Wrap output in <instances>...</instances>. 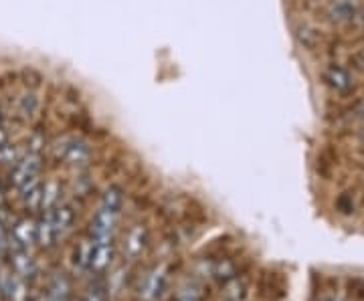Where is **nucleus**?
<instances>
[{
  "label": "nucleus",
  "instance_id": "nucleus-1",
  "mask_svg": "<svg viewBox=\"0 0 364 301\" xmlns=\"http://www.w3.org/2000/svg\"><path fill=\"white\" fill-rule=\"evenodd\" d=\"M53 148H55V156L67 166L83 168L90 164L91 148L85 140H81L77 136H65V138L57 140Z\"/></svg>",
  "mask_w": 364,
  "mask_h": 301
},
{
  "label": "nucleus",
  "instance_id": "nucleus-21",
  "mask_svg": "<svg viewBox=\"0 0 364 301\" xmlns=\"http://www.w3.org/2000/svg\"><path fill=\"white\" fill-rule=\"evenodd\" d=\"M9 142V133H6V130L2 128V124H0V146L6 144Z\"/></svg>",
  "mask_w": 364,
  "mask_h": 301
},
{
  "label": "nucleus",
  "instance_id": "nucleus-14",
  "mask_svg": "<svg viewBox=\"0 0 364 301\" xmlns=\"http://www.w3.org/2000/svg\"><path fill=\"white\" fill-rule=\"evenodd\" d=\"M55 243H57V239H55V229H53L51 210H43L41 219L37 221V245L49 249Z\"/></svg>",
  "mask_w": 364,
  "mask_h": 301
},
{
  "label": "nucleus",
  "instance_id": "nucleus-10",
  "mask_svg": "<svg viewBox=\"0 0 364 301\" xmlns=\"http://www.w3.org/2000/svg\"><path fill=\"white\" fill-rule=\"evenodd\" d=\"M146 247H148V229L144 224H134L126 235V245H124L128 259L132 261L138 259L146 251Z\"/></svg>",
  "mask_w": 364,
  "mask_h": 301
},
{
  "label": "nucleus",
  "instance_id": "nucleus-17",
  "mask_svg": "<svg viewBox=\"0 0 364 301\" xmlns=\"http://www.w3.org/2000/svg\"><path fill=\"white\" fill-rule=\"evenodd\" d=\"M176 301H203V289L195 281H188L186 285H182Z\"/></svg>",
  "mask_w": 364,
  "mask_h": 301
},
{
  "label": "nucleus",
  "instance_id": "nucleus-18",
  "mask_svg": "<svg viewBox=\"0 0 364 301\" xmlns=\"http://www.w3.org/2000/svg\"><path fill=\"white\" fill-rule=\"evenodd\" d=\"M18 158H21V154H18V150H16L11 142L0 146V164L14 166V164L18 162Z\"/></svg>",
  "mask_w": 364,
  "mask_h": 301
},
{
  "label": "nucleus",
  "instance_id": "nucleus-25",
  "mask_svg": "<svg viewBox=\"0 0 364 301\" xmlns=\"http://www.w3.org/2000/svg\"><path fill=\"white\" fill-rule=\"evenodd\" d=\"M360 142H363V146H364V131H363V136H360Z\"/></svg>",
  "mask_w": 364,
  "mask_h": 301
},
{
  "label": "nucleus",
  "instance_id": "nucleus-28",
  "mask_svg": "<svg viewBox=\"0 0 364 301\" xmlns=\"http://www.w3.org/2000/svg\"><path fill=\"white\" fill-rule=\"evenodd\" d=\"M79 301H83V300H79Z\"/></svg>",
  "mask_w": 364,
  "mask_h": 301
},
{
  "label": "nucleus",
  "instance_id": "nucleus-11",
  "mask_svg": "<svg viewBox=\"0 0 364 301\" xmlns=\"http://www.w3.org/2000/svg\"><path fill=\"white\" fill-rule=\"evenodd\" d=\"M39 111H41V99L33 87L25 89V92L16 97V114H18V118L21 119L31 121V119H35L37 116H39Z\"/></svg>",
  "mask_w": 364,
  "mask_h": 301
},
{
  "label": "nucleus",
  "instance_id": "nucleus-26",
  "mask_svg": "<svg viewBox=\"0 0 364 301\" xmlns=\"http://www.w3.org/2000/svg\"><path fill=\"white\" fill-rule=\"evenodd\" d=\"M0 121H2V111H0Z\"/></svg>",
  "mask_w": 364,
  "mask_h": 301
},
{
  "label": "nucleus",
  "instance_id": "nucleus-9",
  "mask_svg": "<svg viewBox=\"0 0 364 301\" xmlns=\"http://www.w3.org/2000/svg\"><path fill=\"white\" fill-rule=\"evenodd\" d=\"M324 83L336 93H348L354 87L352 73L342 65H328L324 69Z\"/></svg>",
  "mask_w": 364,
  "mask_h": 301
},
{
  "label": "nucleus",
  "instance_id": "nucleus-7",
  "mask_svg": "<svg viewBox=\"0 0 364 301\" xmlns=\"http://www.w3.org/2000/svg\"><path fill=\"white\" fill-rule=\"evenodd\" d=\"M9 259H11V269H13L16 275L21 279H33L37 275V263L33 259V253L26 249H16V247H9L6 251Z\"/></svg>",
  "mask_w": 364,
  "mask_h": 301
},
{
  "label": "nucleus",
  "instance_id": "nucleus-12",
  "mask_svg": "<svg viewBox=\"0 0 364 301\" xmlns=\"http://www.w3.org/2000/svg\"><path fill=\"white\" fill-rule=\"evenodd\" d=\"M71 300V283L65 273H55L49 281L47 289V301H69Z\"/></svg>",
  "mask_w": 364,
  "mask_h": 301
},
{
  "label": "nucleus",
  "instance_id": "nucleus-8",
  "mask_svg": "<svg viewBox=\"0 0 364 301\" xmlns=\"http://www.w3.org/2000/svg\"><path fill=\"white\" fill-rule=\"evenodd\" d=\"M51 219H53V229H55V239L57 243L63 241L73 224H75V210L71 204H57L55 209H51Z\"/></svg>",
  "mask_w": 364,
  "mask_h": 301
},
{
  "label": "nucleus",
  "instance_id": "nucleus-16",
  "mask_svg": "<svg viewBox=\"0 0 364 301\" xmlns=\"http://www.w3.org/2000/svg\"><path fill=\"white\" fill-rule=\"evenodd\" d=\"M100 207H104V209L109 210H116V212H122V207H124V190L116 186V184H112V186H107L105 188V192L102 195V202H100Z\"/></svg>",
  "mask_w": 364,
  "mask_h": 301
},
{
  "label": "nucleus",
  "instance_id": "nucleus-4",
  "mask_svg": "<svg viewBox=\"0 0 364 301\" xmlns=\"http://www.w3.org/2000/svg\"><path fill=\"white\" fill-rule=\"evenodd\" d=\"M35 245H37V221H33L31 217L14 221L9 233V247L31 251Z\"/></svg>",
  "mask_w": 364,
  "mask_h": 301
},
{
  "label": "nucleus",
  "instance_id": "nucleus-23",
  "mask_svg": "<svg viewBox=\"0 0 364 301\" xmlns=\"http://www.w3.org/2000/svg\"><path fill=\"white\" fill-rule=\"evenodd\" d=\"M2 198H4V190H2V184H0V202H2Z\"/></svg>",
  "mask_w": 364,
  "mask_h": 301
},
{
  "label": "nucleus",
  "instance_id": "nucleus-15",
  "mask_svg": "<svg viewBox=\"0 0 364 301\" xmlns=\"http://www.w3.org/2000/svg\"><path fill=\"white\" fill-rule=\"evenodd\" d=\"M61 204V184L57 180H47L41 190V210H51Z\"/></svg>",
  "mask_w": 364,
  "mask_h": 301
},
{
  "label": "nucleus",
  "instance_id": "nucleus-2",
  "mask_svg": "<svg viewBox=\"0 0 364 301\" xmlns=\"http://www.w3.org/2000/svg\"><path fill=\"white\" fill-rule=\"evenodd\" d=\"M117 219H119V212L100 207L95 217H93V221H91V241H116Z\"/></svg>",
  "mask_w": 364,
  "mask_h": 301
},
{
  "label": "nucleus",
  "instance_id": "nucleus-27",
  "mask_svg": "<svg viewBox=\"0 0 364 301\" xmlns=\"http://www.w3.org/2000/svg\"><path fill=\"white\" fill-rule=\"evenodd\" d=\"M233 301H241V300H233Z\"/></svg>",
  "mask_w": 364,
  "mask_h": 301
},
{
  "label": "nucleus",
  "instance_id": "nucleus-24",
  "mask_svg": "<svg viewBox=\"0 0 364 301\" xmlns=\"http://www.w3.org/2000/svg\"><path fill=\"white\" fill-rule=\"evenodd\" d=\"M326 301H340V300H336V297H330V300H326Z\"/></svg>",
  "mask_w": 364,
  "mask_h": 301
},
{
  "label": "nucleus",
  "instance_id": "nucleus-5",
  "mask_svg": "<svg viewBox=\"0 0 364 301\" xmlns=\"http://www.w3.org/2000/svg\"><path fill=\"white\" fill-rule=\"evenodd\" d=\"M114 255H116V241H91L90 267H87V271L97 273V275L104 273L105 269L112 265V261H114Z\"/></svg>",
  "mask_w": 364,
  "mask_h": 301
},
{
  "label": "nucleus",
  "instance_id": "nucleus-20",
  "mask_svg": "<svg viewBox=\"0 0 364 301\" xmlns=\"http://www.w3.org/2000/svg\"><path fill=\"white\" fill-rule=\"evenodd\" d=\"M0 251L6 255V251H9V231H6V226L2 223V219H0Z\"/></svg>",
  "mask_w": 364,
  "mask_h": 301
},
{
  "label": "nucleus",
  "instance_id": "nucleus-3",
  "mask_svg": "<svg viewBox=\"0 0 364 301\" xmlns=\"http://www.w3.org/2000/svg\"><path fill=\"white\" fill-rule=\"evenodd\" d=\"M39 152H26L25 156L18 158V162L11 166V182L18 188L28 180H35L39 178L41 168H43V162H41Z\"/></svg>",
  "mask_w": 364,
  "mask_h": 301
},
{
  "label": "nucleus",
  "instance_id": "nucleus-13",
  "mask_svg": "<svg viewBox=\"0 0 364 301\" xmlns=\"http://www.w3.org/2000/svg\"><path fill=\"white\" fill-rule=\"evenodd\" d=\"M356 13H358V9H356V4H354L352 0H334V2L328 6V16H330L334 23H340V25L350 23L352 18L356 16Z\"/></svg>",
  "mask_w": 364,
  "mask_h": 301
},
{
  "label": "nucleus",
  "instance_id": "nucleus-19",
  "mask_svg": "<svg viewBox=\"0 0 364 301\" xmlns=\"http://www.w3.org/2000/svg\"><path fill=\"white\" fill-rule=\"evenodd\" d=\"M83 301H107L105 300V293L102 288H91L90 293L83 297Z\"/></svg>",
  "mask_w": 364,
  "mask_h": 301
},
{
  "label": "nucleus",
  "instance_id": "nucleus-22",
  "mask_svg": "<svg viewBox=\"0 0 364 301\" xmlns=\"http://www.w3.org/2000/svg\"><path fill=\"white\" fill-rule=\"evenodd\" d=\"M358 116H360V118L364 119V99H363V102H360V105H358Z\"/></svg>",
  "mask_w": 364,
  "mask_h": 301
},
{
  "label": "nucleus",
  "instance_id": "nucleus-6",
  "mask_svg": "<svg viewBox=\"0 0 364 301\" xmlns=\"http://www.w3.org/2000/svg\"><path fill=\"white\" fill-rule=\"evenodd\" d=\"M166 281H168V271L164 265L154 267L152 271H148L144 277L142 288H140V297L146 301H154L162 295V291L166 288Z\"/></svg>",
  "mask_w": 364,
  "mask_h": 301
}]
</instances>
